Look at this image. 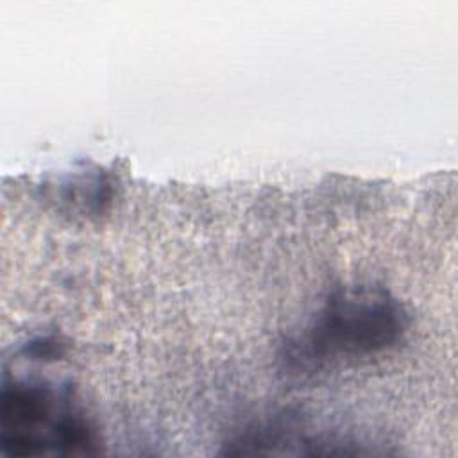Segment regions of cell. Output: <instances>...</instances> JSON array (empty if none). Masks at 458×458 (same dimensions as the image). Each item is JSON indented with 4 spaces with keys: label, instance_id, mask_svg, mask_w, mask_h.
Instances as JSON below:
<instances>
[{
    "label": "cell",
    "instance_id": "cell-1",
    "mask_svg": "<svg viewBox=\"0 0 458 458\" xmlns=\"http://www.w3.org/2000/svg\"><path fill=\"white\" fill-rule=\"evenodd\" d=\"M406 327L408 313L386 290L349 286L329 295L284 344L283 360L297 374L324 370L390 349Z\"/></svg>",
    "mask_w": 458,
    "mask_h": 458
},
{
    "label": "cell",
    "instance_id": "cell-2",
    "mask_svg": "<svg viewBox=\"0 0 458 458\" xmlns=\"http://www.w3.org/2000/svg\"><path fill=\"white\" fill-rule=\"evenodd\" d=\"M97 433L68 386L47 381L4 385L0 447L9 456L89 454Z\"/></svg>",
    "mask_w": 458,
    "mask_h": 458
}]
</instances>
